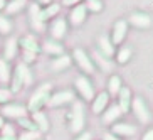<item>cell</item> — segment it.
I'll list each match as a JSON object with an SVG mask.
<instances>
[{"label": "cell", "mask_w": 153, "mask_h": 140, "mask_svg": "<svg viewBox=\"0 0 153 140\" xmlns=\"http://www.w3.org/2000/svg\"><path fill=\"white\" fill-rule=\"evenodd\" d=\"M41 51L45 56H49V58H57V56L64 54V46H62V42L45 39L44 42H41Z\"/></svg>", "instance_id": "cell-12"}, {"label": "cell", "mask_w": 153, "mask_h": 140, "mask_svg": "<svg viewBox=\"0 0 153 140\" xmlns=\"http://www.w3.org/2000/svg\"><path fill=\"white\" fill-rule=\"evenodd\" d=\"M36 4L39 5V7H47V5L52 4V0H36Z\"/></svg>", "instance_id": "cell-39"}, {"label": "cell", "mask_w": 153, "mask_h": 140, "mask_svg": "<svg viewBox=\"0 0 153 140\" xmlns=\"http://www.w3.org/2000/svg\"><path fill=\"white\" fill-rule=\"evenodd\" d=\"M7 2H9V0H0V14L4 12V9H5V5H7Z\"/></svg>", "instance_id": "cell-42"}, {"label": "cell", "mask_w": 153, "mask_h": 140, "mask_svg": "<svg viewBox=\"0 0 153 140\" xmlns=\"http://www.w3.org/2000/svg\"><path fill=\"white\" fill-rule=\"evenodd\" d=\"M0 135H4V137H17L19 135V128L15 127L14 122H7L4 125V128H2V132H0Z\"/></svg>", "instance_id": "cell-32"}, {"label": "cell", "mask_w": 153, "mask_h": 140, "mask_svg": "<svg viewBox=\"0 0 153 140\" xmlns=\"http://www.w3.org/2000/svg\"><path fill=\"white\" fill-rule=\"evenodd\" d=\"M5 123H7V120H5V118L2 117V115H0V132H2V128H4Z\"/></svg>", "instance_id": "cell-43"}, {"label": "cell", "mask_w": 153, "mask_h": 140, "mask_svg": "<svg viewBox=\"0 0 153 140\" xmlns=\"http://www.w3.org/2000/svg\"><path fill=\"white\" fill-rule=\"evenodd\" d=\"M131 110H133V113L136 115V118H138L140 123L146 125V123L150 122V112H148V108H146L145 101L140 98V96H136V98L131 100Z\"/></svg>", "instance_id": "cell-11"}, {"label": "cell", "mask_w": 153, "mask_h": 140, "mask_svg": "<svg viewBox=\"0 0 153 140\" xmlns=\"http://www.w3.org/2000/svg\"><path fill=\"white\" fill-rule=\"evenodd\" d=\"M84 5L88 9V12H93V14H98V12L103 10V2L101 0H88Z\"/></svg>", "instance_id": "cell-33"}, {"label": "cell", "mask_w": 153, "mask_h": 140, "mask_svg": "<svg viewBox=\"0 0 153 140\" xmlns=\"http://www.w3.org/2000/svg\"><path fill=\"white\" fill-rule=\"evenodd\" d=\"M111 133L116 137H131L136 133V128L130 123L120 122V123H113L111 125Z\"/></svg>", "instance_id": "cell-23"}, {"label": "cell", "mask_w": 153, "mask_h": 140, "mask_svg": "<svg viewBox=\"0 0 153 140\" xmlns=\"http://www.w3.org/2000/svg\"><path fill=\"white\" fill-rule=\"evenodd\" d=\"M72 61L77 64V68L81 69L82 73L86 74H94L96 73V66L94 63H93V59L89 58V54L86 52L84 49H81V47H76V49L72 51Z\"/></svg>", "instance_id": "cell-3"}, {"label": "cell", "mask_w": 153, "mask_h": 140, "mask_svg": "<svg viewBox=\"0 0 153 140\" xmlns=\"http://www.w3.org/2000/svg\"><path fill=\"white\" fill-rule=\"evenodd\" d=\"M0 115H2V117H4L7 122H15V120L25 117V115H29V113H27L25 105H20V103H14V101H10L9 105L2 106V110H0Z\"/></svg>", "instance_id": "cell-7"}, {"label": "cell", "mask_w": 153, "mask_h": 140, "mask_svg": "<svg viewBox=\"0 0 153 140\" xmlns=\"http://www.w3.org/2000/svg\"><path fill=\"white\" fill-rule=\"evenodd\" d=\"M19 49H22L24 52H34V54H41V41L37 39L34 34H25L22 37H17Z\"/></svg>", "instance_id": "cell-9"}, {"label": "cell", "mask_w": 153, "mask_h": 140, "mask_svg": "<svg viewBox=\"0 0 153 140\" xmlns=\"http://www.w3.org/2000/svg\"><path fill=\"white\" fill-rule=\"evenodd\" d=\"M66 120L69 123V130L74 135L84 132L86 118H84V105H82V101H79V100H74L72 101V108L66 113Z\"/></svg>", "instance_id": "cell-2"}, {"label": "cell", "mask_w": 153, "mask_h": 140, "mask_svg": "<svg viewBox=\"0 0 153 140\" xmlns=\"http://www.w3.org/2000/svg\"><path fill=\"white\" fill-rule=\"evenodd\" d=\"M131 54H133L131 47H121V49L118 51V54H116V63H120V64H126L128 61H130Z\"/></svg>", "instance_id": "cell-31"}, {"label": "cell", "mask_w": 153, "mask_h": 140, "mask_svg": "<svg viewBox=\"0 0 153 140\" xmlns=\"http://www.w3.org/2000/svg\"><path fill=\"white\" fill-rule=\"evenodd\" d=\"M24 9H27V4L19 2V0H9L7 5H5V9H4V14L7 15V17H12V15L20 14Z\"/></svg>", "instance_id": "cell-27"}, {"label": "cell", "mask_w": 153, "mask_h": 140, "mask_svg": "<svg viewBox=\"0 0 153 140\" xmlns=\"http://www.w3.org/2000/svg\"><path fill=\"white\" fill-rule=\"evenodd\" d=\"M91 59H93V63H94L96 68H99L103 73H111L113 71V61L108 59L106 56H103L98 49L91 52Z\"/></svg>", "instance_id": "cell-20"}, {"label": "cell", "mask_w": 153, "mask_h": 140, "mask_svg": "<svg viewBox=\"0 0 153 140\" xmlns=\"http://www.w3.org/2000/svg\"><path fill=\"white\" fill-rule=\"evenodd\" d=\"M42 135L39 132H19L17 140H41Z\"/></svg>", "instance_id": "cell-35"}, {"label": "cell", "mask_w": 153, "mask_h": 140, "mask_svg": "<svg viewBox=\"0 0 153 140\" xmlns=\"http://www.w3.org/2000/svg\"><path fill=\"white\" fill-rule=\"evenodd\" d=\"M108 106H109V95L106 91L98 93V95L93 98V101H91V112L94 113V115H101Z\"/></svg>", "instance_id": "cell-17"}, {"label": "cell", "mask_w": 153, "mask_h": 140, "mask_svg": "<svg viewBox=\"0 0 153 140\" xmlns=\"http://www.w3.org/2000/svg\"><path fill=\"white\" fill-rule=\"evenodd\" d=\"M71 64H72V58L64 52L62 56H57V58L51 59L49 61V69L52 73H62V71H66V69L71 68Z\"/></svg>", "instance_id": "cell-14"}, {"label": "cell", "mask_w": 153, "mask_h": 140, "mask_svg": "<svg viewBox=\"0 0 153 140\" xmlns=\"http://www.w3.org/2000/svg\"><path fill=\"white\" fill-rule=\"evenodd\" d=\"M14 123L19 128V132H37V127H36V123L32 122L30 115H25V117L19 118V120H15Z\"/></svg>", "instance_id": "cell-28"}, {"label": "cell", "mask_w": 153, "mask_h": 140, "mask_svg": "<svg viewBox=\"0 0 153 140\" xmlns=\"http://www.w3.org/2000/svg\"><path fill=\"white\" fill-rule=\"evenodd\" d=\"M101 115H103V117H101V122H103L104 125H111V123H116V120L121 117L123 113H121V110L118 108V105L114 103V105H109Z\"/></svg>", "instance_id": "cell-22"}, {"label": "cell", "mask_w": 153, "mask_h": 140, "mask_svg": "<svg viewBox=\"0 0 153 140\" xmlns=\"http://www.w3.org/2000/svg\"><path fill=\"white\" fill-rule=\"evenodd\" d=\"M86 19H88V9H86L84 4H79L76 7H72L71 12H69V24L74 25V27L84 24Z\"/></svg>", "instance_id": "cell-16"}, {"label": "cell", "mask_w": 153, "mask_h": 140, "mask_svg": "<svg viewBox=\"0 0 153 140\" xmlns=\"http://www.w3.org/2000/svg\"><path fill=\"white\" fill-rule=\"evenodd\" d=\"M36 61H37V54H34V52H24L22 51V61H20L22 64L30 66V64L36 63Z\"/></svg>", "instance_id": "cell-36"}, {"label": "cell", "mask_w": 153, "mask_h": 140, "mask_svg": "<svg viewBox=\"0 0 153 140\" xmlns=\"http://www.w3.org/2000/svg\"><path fill=\"white\" fill-rule=\"evenodd\" d=\"M19 54V44H17V37L10 36L7 37V41L4 42V49H2V58L5 59V61H9V63H12L15 58H17Z\"/></svg>", "instance_id": "cell-13"}, {"label": "cell", "mask_w": 153, "mask_h": 140, "mask_svg": "<svg viewBox=\"0 0 153 140\" xmlns=\"http://www.w3.org/2000/svg\"><path fill=\"white\" fill-rule=\"evenodd\" d=\"M74 88H76L77 95L81 96L84 101H93V98L96 96L94 86H93L89 78L84 76V74H81V76H77L76 79H74Z\"/></svg>", "instance_id": "cell-5"}, {"label": "cell", "mask_w": 153, "mask_h": 140, "mask_svg": "<svg viewBox=\"0 0 153 140\" xmlns=\"http://www.w3.org/2000/svg\"><path fill=\"white\" fill-rule=\"evenodd\" d=\"M121 88H123L121 86V78L116 76V74H113V76L109 78V81H108V95L109 96H116Z\"/></svg>", "instance_id": "cell-30"}, {"label": "cell", "mask_w": 153, "mask_h": 140, "mask_svg": "<svg viewBox=\"0 0 153 140\" xmlns=\"http://www.w3.org/2000/svg\"><path fill=\"white\" fill-rule=\"evenodd\" d=\"M81 2H82V0H62L61 4H62L64 7H71V9H72V7H76V5H79Z\"/></svg>", "instance_id": "cell-38"}, {"label": "cell", "mask_w": 153, "mask_h": 140, "mask_svg": "<svg viewBox=\"0 0 153 140\" xmlns=\"http://www.w3.org/2000/svg\"><path fill=\"white\" fill-rule=\"evenodd\" d=\"M59 12H61V4L52 2V4L47 5V7H41V10H39V19L47 25L51 20H54L56 17H59Z\"/></svg>", "instance_id": "cell-18"}, {"label": "cell", "mask_w": 153, "mask_h": 140, "mask_svg": "<svg viewBox=\"0 0 153 140\" xmlns=\"http://www.w3.org/2000/svg\"><path fill=\"white\" fill-rule=\"evenodd\" d=\"M130 24H133L138 29H146L152 25V17L146 14H141V12H136V14L130 15Z\"/></svg>", "instance_id": "cell-26"}, {"label": "cell", "mask_w": 153, "mask_h": 140, "mask_svg": "<svg viewBox=\"0 0 153 140\" xmlns=\"http://www.w3.org/2000/svg\"><path fill=\"white\" fill-rule=\"evenodd\" d=\"M12 32H14V22H12V19L7 17L5 14H0V36L10 37Z\"/></svg>", "instance_id": "cell-29"}, {"label": "cell", "mask_w": 153, "mask_h": 140, "mask_svg": "<svg viewBox=\"0 0 153 140\" xmlns=\"http://www.w3.org/2000/svg\"><path fill=\"white\" fill-rule=\"evenodd\" d=\"M19 2H24V4H29V0H19Z\"/></svg>", "instance_id": "cell-44"}, {"label": "cell", "mask_w": 153, "mask_h": 140, "mask_svg": "<svg viewBox=\"0 0 153 140\" xmlns=\"http://www.w3.org/2000/svg\"><path fill=\"white\" fill-rule=\"evenodd\" d=\"M98 47H99V52L103 56H106V58H113L114 56V46L111 44V39H109L108 36H99L98 39Z\"/></svg>", "instance_id": "cell-25"}, {"label": "cell", "mask_w": 153, "mask_h": 140, "mask_svg": "<svg viewBox=\"0 0 153 140\" xmlns=\"http://www.w3.org/2000/svg\"><path fill=\"white\" fill-rule=\"evenodd\" d=\"M52 95V83L51 81H44L42 85H39L36 88V91L30 95L25 108L27 113H36V112H44V108H47V103H49V98Z\"/></svg>", "instance_id": "cell-1"}, {"label": "cell", "mask_w": 153, "mask_h": 140, "mask_svg": "<svg viewBox=\"0 0 153 140\" xmlns=\"http://www.w3.org/2000/svg\"><path fill=\"white\" fill-rule=\"evenodd\" d=\"M24 88V76H22V69H20V63H17L14 66V71H12V78H10L9 83V90L12 95H17L20 93Z\"/></svg>", "instance_id": "cell-15"}, {"label": "cell", "mask_w": 153, "mask_h": 140, "mask_svg": "<svg viewBox=\"0 0 153 140\" xmlns=\"http://www.w3.org/2000/svg\"><path fill=\"white\" fill-rule=\"evenodd\" d=\"M27 10H29V25H30V31L37 32V34H44L47 31V25L39 19V10H41V7L36 2H30L27 5Z\"/></svg>", "instance_id": "cell-8"}, {"label": "cell", "mask_w": 153, "mask_h": 140, "mask_svg": "<svg viewBox=\"0 0 153 140\" xmlns=\"http://www.w3.org/2000/svg\"><path fill=\"white\" fill-rule=\"evenodd\" d=\"M12 98H14V95L10 93L9 88H2V86H0V106L9 105L10 101H12Z\"/></svg>", "instance_id": "cell-34"}, {"label": "cell", "mask_w": 153, "mask_h": 140, "mask_svg": "<svg viewBox=\"0 0 153 140\" xmlns=\"http://www.w3.org/2000/svg\"><path fill=\"white\" fill-rule=\"evenodd\" d=\"M131 91L130 88H125L123 86L121 90H120V93H118V108L121 110V113H128L130 112V106H131Z\"/></svg>", "instance_id": "cell-24"}, {"label": "cell", "mask_w": 153, "mask_h": 140, "mask_svg": "<svg viewBox=\"0 0 153 140\" xmlns=\"http://www.w3.org/2000/svg\"><path fill=\"white\" fill-rule=\"evenodd\" d=\"M74 140H93V133L84 130V132H81V133H77Z\"/></svg>", "instance_id": "cell-37"}, {"label": "cell", "mask_w": 153, "mask_h": 140, "mask_svg": "<svg viewBox=\"0 0 153 140\" xmlns=\"http://www.w3.org/2000/svg\"><path fill=\"white\" fill-rule=\"evenodd\" d=\"M126 34H128V20H125V19H120V20H116L114 22V25H113V32H111V44L113 46H118L121 44L123 41H125Z\"/></svg>", "instance_id": "cell-10"}, {"label": "cell", "mask_w": 153, "mask_h": 140, "mask_svg": "<svg viewBox=\"0 0 153 140\" xmlns=\"http://www.w3.org/2000/svg\"><path fill=\"white\" fill-rule=\"evenodd\" d=\"M76 100V95L74 91L71 90H62V91H56L52 93L49 98V103H47V108L56 110V108H62V106H68V105H72V101Z\"/></svg>", "instance_id": "cell-4"}, {"label": "cell", "mask_w": 153, "mask_h": 140, "mask_svg": "<svg viewBox=\"0 0 153 140\" xmlns=\"http://www.w3.org/2000/svg\"><path fill=\"white\" fill-rule=\"evenodd\" d=\"M141 140H153V128H152V130L146 132V133L143 135V139H141Z\"/></svg>", "instance_id": "cell-41"}, {"label": "cell", "mask_w": 153, "mask_h": 140, "mask_svg": "<svg viewBox=\"0 0 153 140\" xmlns=\"http://www.w3.org/2000/svg\"><path fill=\"white\" fill-rule=\"evenodd\" d=\"M12 71H14L12 63L5 61L4 58H0V86H2V88H9L10 78H12Z\"/></svg>", "instance_id": "cell-21"}, {"label": "cell", "mask_w": 153, "mask_h": 140, "mask_svg": "<svg viewBox=\"0 0 153 140\" xmlns=\"http://www.w3.org/2000/svg\"><path fill=\"white\" fill-rule=\"evenodd\" d=\"M30 118L32 122L36 123L37 127V132L39 133H47L51 130V122H49V117L45 112H36V113H30Z\"/></svg>", "instance_id": "cell-19"}, {"label": "cell", "mask_w": 153, "mask_h": 140, "mask_svg": "<svg viewBox=\"0 0 153 140\" xmlns=\"http://www.w3.org/2000/svg\"><path fill=\"white\" fill-rule=\"evenodd\" d=\"M104 140H121V139H118L116 135H113L111 132H108V133H104V137H103Z\"/></svg>", "instance_id": "cell-40"}, {"label": "cell", "mask_w": 153, "mask_h": 140, "mask_svg": "<svg viewBox=\"0 0 153 140\" xmlns=\"http://www.w3.org/2000/svg\"><path fill=\"white\" fill-rule=\"evenodd\" d=\"M47 31H49V39L62 42V39L68 36V20L64 17H56L54 20H51Z\"/></svg>", "instance_id": "cell-6"}]
</instances>
